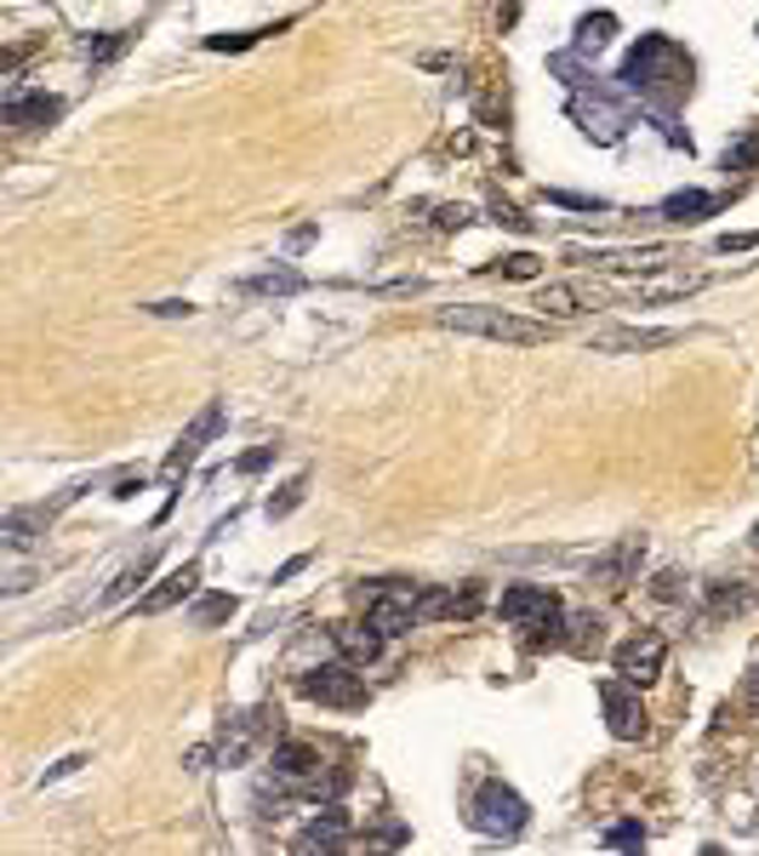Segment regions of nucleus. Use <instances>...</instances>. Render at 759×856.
Wrapping results in <instances>:
<instances>
[{
	"instance_id": "34",
	"label": "nucleus",
	"mask_w": 759,
	"mask_h": 856,
	"mask_svg": "<svg viewBox=\"0 0 759 856\" xmlns=\"http://www.w3.org/2000/svg\"><path fill=\"white\" fill-rule=\"evenodd\" d=\"M498 269H503L509 280H532V275H537V257H532V252H514V257L498 263Z\"/></svg>"
},
{
	"instance_id": "32",
	"label": "nucleus",
	"mask_w": 759,
	"mask_h": 856,
	"mask_svg": "<svg viewBox=\"0 0 759 856\" xmlns=\"http://www.w3.org/2000/svg\"><path fill=\"white\" fill-rule=\"evenodd\" d=\"M606 845H617V850L640 856V850H645V828H634V822H617V828L606 834Z\"/></svg>"
},
{
	"instance_id": "29",
	"label": "nucleus",
	"mask_w": 759,
	"mask_h": 856,
	"mask_svg": "<svg viewBox=\"0 0 759 856\" xmlns=\"http://www.w3.org/2000/svg\"><path fill=\"white\" fill-rule=\"evenodd\" d=\"M303 491H309V474H297V480H286L280 485V497H269V520H286L297 503H303Z\"/></svg>"
},
{
	"instance_id": "4",
	"label": "nucleus",
	"mask_w": 759,
	"mask_h": 856,
	"mask_svg": "<svg viewBox=\"0 0 759 856\" xmlns=\"http://www.w3.org/2000/svg\"><path fill=\"white\" fill-rule=\"evenodd\" d=\"M611 291L606 286H588V280H548L532 291V309H543V320H577L588 309H606Z\"/></svg>"
},
{
	"instance_id": "2",
	"label": "nucleus",
	"mask_w": 759,
	"mask_h": 856,
	"mask_svg": "<svg viewBox=\"0 0 759 856\" xmlns=\"http://www.w3.org/2000/svg\"><path fill=\"white\" fill-rule=\"evenodd\" d=\"M417 595L423 588L417 582H377V588H360V600H366V622L383 634V640H394V634H411L417 629Z\"/></svg>"
},
{
	"instance_id": "27",
	"label": "nucleus",
	"mask_w": 759,
	"mask_h": 856,
	"mask_svg": "<svg viewBox=\"0 0 759 856\" xmlns=\"http://www.w3.org/2000/svg\"><path fill=\"white\" fill-rule=\"evenodd\" d=\"M126 41H131V29H109V35H97V41H86L81 52H86L92 63H109V57H120V52H126Z\"/></svg>"
},
{
	"instance_id": "22",
	"label": "nucleus",
	"mask_w": 759,
	"mask_h": 856,
	"mask_svg": "<svg viewBox=\"0 0 759 856\" xmlns=\"http://www.w3.org/2000/svg\"><path fill=\"white\" fill-rule=\"evenodd\" d=\"M719 206V194H703V189H680V194H669L663 206H656V217H669V223H697L703 212H714Z\"/></svg>"
},
{
	"instance_id": "24",
	"label": "nucleus",
	"mask_w": 759,
	"mask_h": 856,
	"mask_svg": "<svg viewBox=\"0 0 759 856\" xmlns=\"http://www.w3.org/2000/svg\"><path fill=\"white\" fill-rule=\"evenodd\" d=\"M566 645H571L577 656H594V651L606 645V622L594 617V611H588V617H571V634H566Z\"/></svg>"
},
{
	"instance_id": "21",
	"label": "nucleus",
	"mask_w": 759,
	"mask_h": 856,
	"mask_svg": "<svg viewBox=\"0 0 759 856\" xmlns=\"http://www.w3.org/2000/svg\"><path fill=\"white\" fill-rule=\"evenodd\" d=\"M46 520H52V509H12L0 520V537H7L12 554H23V548H35V532H46Z\"/></svg>"
},
{
	"instance_id": "5",
	"label": "nucleus",
	"mask_w": 759,
	"mask_h": 856,
	"mask_svg": "<svg viewBox=\"0 0 759 856\" xmlns=\"http://www.w3.org/2000/svg\"><path fill=\"white\" fill-rule=\"evenodd\" d=\"M474 828L491 834V839H509L525 828V800L514 794L509 782H485L474 794Z\"/></svg>"
},
{
	"instance_id": "39",
	"label": "nucleus",
	"mask_w": 759,
	"mask_h": 856,
	"mask_svg": "<svg viewBox=\"0 0 759 856\" xmlns=\"http://www.w3.org/2000/svg\"><path fill=\"white\" fill-rule=\"evenodd\" d=\"M81 766H86V753H70V760H57V766H46V777H41V788H46V782H57V777H75Z\"/></svg>"
},
{
	"instance_id": "31",
	"label": "nucleus",
	"mask_w": 759,
	"mask_h": 856,
	"mask_svg": "<svg viewBox=\"0 0 759 856\" xmlns=\"http://www.w3.org/2000/svg\"><path fill=\"white\" fill-rule=\"evenodd\" d=\"M406 845V828H400V822H383V828L366 839V856H388V850H400Z\"/></svg>"
},
{
	"instance_id": "15",
	"label": "nucleus",
	"mask_w": 759,
	"mask_h": 856,
	"mask_svg": "<svg viewBox=\"0 0 759 856\" xmlns=\"http://www.w3.org/2000/svg\"><path fill=\"white\" fill-rule=\"evenodd\" d=\"M194 588H201V566L189 559V566H178L172 577H160V588H149V595L138 600V611H143V617H160V611L183 606V600L194 595Z\"/></svg>"
},
{
	"instance_id": "20",
	"label": "nucleus",
	"mask_w": 759,
	"mask_h": 856,
	"mask_svg": "<svg viewBox=\"0 0 759 856\" xmlns=\"http://www.w3.org/2000/svg\"><path fill=\"white\" fill-rule=\"evenodd\" d=\"M554 595H548V588H532V582H514V588H503V600H498V617L503 622H514V629H520V622H532L543 606H548Z\"/></svg>"
},
{
	"instance_id": "30",
	"label": "nucleus",
	"mask_w": 759,
	"mask_h": 856,
	"mask_svg": "<svg viewBox=\"0 0 759 856\" xmlns=\"http://www.w3.org/2000/svg\"><path fill=\"white\" fill-rule=\"evenodd\" d=\"M611 29H617V18H611V12H588V18L577 23V41H582V46H600V41L611 35Z\"/></svg>"
},
{
	"instance_id": "12",
	"label": "nucleus",
	"mask_w": 759,
	"mask_h": 856,
	"mask_svg": "<svg viewBox=\"0 0 759 856\" xmlns=\"http://www.w3.org/2000/svg\"><path fill=\"white\" fill-rule=\"evenodd\" d=\"M640 559H645V537H617L600 559H594V582L600 588H629Z\"/></svg>"
},
{
	"instance_id": "25",
	"label": "nucleus",
	"mask_w": 759,
	"mask_h": 856,
	"mask_svg": "<svg viewBox=\"0 0 759 856\" xmlns=\"http://www.w3.org/2000/svg\"><path fill=\"white\" fill-rule=\"evenodd\" d=\"M235 611H240V600H235V595H206V600H194L189 622H194V629H212V622H228Z\"/></svg>"
},
{
	"instance_id": "17",
	"label": "nucleus",
	"mask_w": 759,
	"mask_h": 856,
	"mask_svg": "<svg viewBox=\"0 0 759 856\" xmlns=\"http://www.w3.org/2000/svg\"><path fill=\"white\" fill-rule=\"evenodd\" d=\"M332 640L343 651V663H354V668L377 663V651H383V634L372 629V622H332Z\"/></svg>"
},
{
	"instance_id": "9",
	"label": "nucleus",
	"mask_w": 759,
	"mask_h": 856,
	"mask_svg": "<svg viewBox=\"0 0 759 856\" xmlns=\"http://www.w3.org/2000/svg\"><path fill=\"white\" fill-rule=\"evenodd\" d=\"M680 343L674 325H606V332H594V354H656V349H669Z\"/></svg>"
},
{
	"instance_id": "36",
	"label": "nucleus",
	"mask_w": 759,
	"mask_h": 856,
	"mask_svg": "<svg viewBox=\"0 0 759 856\" xmlns=\"http://www.w3.org/2000/svg\"><path fill=\"white\" fill-rule=\"evenodd\" d=\"M748 606V588L731 582V588H714V611H742Z\"/></svg>"
},
{
	"instance_id": "6",
	"label": "nucleus",
	"mask_w": 759,
	"mask_h": 856,
	"mask_svg": "<svg viewBox=\"0 0 759 856\" xmlns=\"http://www.w3.org/2000/svg\"><path fill=\"white\" fill-rule=\"evenodd\" d=\"M611 663H617V680H629L634 691L640 685H651L656 674H663V663H669V640L663 634H634V640H622L617 651H611Z\"/></svg>"
},
{
	"instance_id": "19",
	"label": "nucleus",
	"mask_w": 759,
	"mask_h": 856,
	"mask_svg": "<svg viewBox=\"0 0 759 856\" xmlns=\"http://www.w3.org/2000/svg\"><path fill=\"white\" fill-rule=\"evenodd\" d=\"M269 766H275L280 782H320V753L309 742H280Z\"/></svg>"
},
{
	"instance_id": "11",
	"label": "nucleus",
	"mask_w": 759,
	"mask_h": 856,
	"mask_svg": "<svg viewBox=\"0 0 759 856\" xmlns=\"http://www.w3.org/2000/svg\"><path fill=\"white\" fill-rule=\"evenodd\" d=\"M63 115V97H52V92H23L18 81H7V120L18 126V131H41V126H52Z\"/></svg>"
},
{
	"instance_id": "35",
	"label": "nucleus",
	"mask_w": 759,
	"mask_h": 856,
	"mask_svg": "<svg viewBox=\"0 0 759 856\" xmlns=\"http://www.w3.org/2000/svg\"><path fill=\"white\" fill-rule=\"evenodd\" d=\"M548 201L554 206H571V212H606V201H594V194H566V189H554Z\"/></svg>"
},
{
	"instance_id": "1",
	"label": "nucleus",
	"mask_w": 759,
	"mask_h": 856,
	"mask_svg": "<svg viewBox=\"0 0 759 856\" xmlns=\"http://www.w3.org/2000/svg\"><path fill=\"white\" fill-rule=\"evenodd\" d=\"M435 320L451 325V332H474V338L514 343V349H537V343H548V320L514 314V309H491V303H457V309H440Z\"/></svg>"
},
{
	"instance_id": "40",
	"label": "nucleus",
	"mask_w": 759,
	"mask_h": 856,
	"mask_svg": "<svg viewBox=\"0 0 759 856\" xmlns=\"http://www.w3.org/2000/svg\"><path fill=\"white\" fill-rule=\"evenodd\" d=\"M469 223V206H440L435 212V228H446V235H451V228H463Z\"/></svg>"
},
{
	"instance_id": "8",
	"label": "nucleus",
	"mask_w": 759,
	"mask_h": 856,
	"mask_svg": "<svg viewBox=\"0 0 759 856\" xmlns=\"http://www.w3.org/2000/svg\"><path fill=\"white\" fill-rule=\"evenodd\" d=\"M600 708H606V726H611L617 742H640L645 737V708H640L629 680H600Z\"/></svg>"
},
{
	"instance_id": "33",
	"label": "nucleus",
	"mask_w": 759,
	"mask_h": 856,
	"mask_svg": "<svg viewBox=\"0 0 759 856\" xmlns=\"http://www.w3.org/2000/svg\"><path fill=\"white\" fill-rule=\"evenodd\" d=\"M269 29H240V35H212L206 41V52H240V46H252V41H263Z\"/></svg>"
},
{
	"instance_id": "45",
	"label": "nucleus",
	"mask_w": 759,
	"mask_h": 856,
	"mask_svg": "<svg viewBox=\"0 0 759 856\" xmlns=\"http://www.w3.org/2000/svg\"><path fill=\"white\" fill-rule=\"evenodd\" d=\"M753 543H759V525H753Z\"/></svg>"
},
{
	"instance_id": "26",
	"label": "nucleus",
	"mask_w": 759,
	"mask_h": 856,
	"mask_svg": "<svg viewBox=\"0 0 759 856\" xmlns=\"http://www.w3.org/2000/svg\"><path fill=\"white\" fill-rule=\"evenodd\" d=\"M149 571H154V548H143L138 559H131V566L109 582V595H104V600H126V595H138V582H143Z\"/></svg>"
},
{
	"instance_id": "18",
	"label": "nucleus",
	"mask_w": 759,
	"mask_h": 856,
	"mask_svg": "<svg viewBox=\"0 0 759 856\" xmlns=\"http://www.w3.org/2000/svg\"><path fill=\"white\" fill-rule=\"evenodd\" d=\"M566 606H559V595L532 617V622H520V640H525V651H543V645H566Z\"/></svg>"
},
{
	"instance_id": "43",
	"label": "nucleus",
	"mask_w": 759,
	"mask_h": 856,
	"mask_svg": "<svg viewBox=\"0 0 759 856\" xmlns=\"http://www.w3.org/2000/svg\"><path fill=\"white\" fill-rule=\"evenodd\" d=\"M680 595V571H663L656 577V600H674Z\"/></svg>"
},
{
	"instance_id": "7",
	"label": "nucleus",
	"mask_w": 759,
	"mask_h": 856,
	"mask_svg": "<svg viewBox=\"0 0 759 856\" xmlns=\"http://www.w3.org/2000/svg\"><path fill=\"white\" fill-rule=\"evenodd\" d=\"M217 428H223V406L212 400L201 417H194L189 428H183V435H178V446L167 451V463H160V480H167V485H178L194 463H201V451H206V440L217 435Z\"/></svg>"
},
{
	"instance_id": "13",
	"label": "nucleus",
	"mask_w": 759,
	"mask_h": 856,
	"mask_svg": "<svg viewBox=\"0 0 759 856\" xmlns=\"http://www.w3.org/2000/svg\"><path fill=\"white\" fill-rule=\"evenodd\" d=\"M485 606V588L463 582V588H423L417 595V617H474Z\"/></svg>"
},
{
	"instance_id": "16",
	"label": "nucleus",
	"mask_w": 759,
	"mask_h": 856,
	"mask_svg": "<svg viewBox=\"0 0 759 856\" xmlns=\"http://www.w3.org/2000/svg\"><path fill=\"white\" fill-rule=\"evenodd\" d=\"M708 286V275H656V280H634L629 298L634 303H674V298H697V291Z\"/></svg>"
},
{
	"instance_id": "23",
	"label": "nucleus",
	"mask_w": 759,
	"mask_h": 856,
	"mask_svg": "<svg viewBox=\"0 0 759 856\" xmlns=\"http://www.w3.org/2000/svg\"><path fill=\"white\" fill-rule=\"evenodd\" d=\"M309 280L297 275V269H269V275H252L246 280V291H257V298H297Z\"/></svg>"
},
{
	"instance_id": "14",
	"label": "nucleus",
	"mask_w": 759,
	"mask_h": 856,
	"mask_svg": "<svg viewBox=\"0 0 759 856\" xmlns=\"http://www.w3.org/2000/svg\"><path fill=\"white\" fill-rule=\"evenodd\" d=\"M674 252L669 246H622V252H571V263H588V269H663Z\"/></svg>"
},
{
	"instance_id": "10",
	"label": "nucleus",
	"mask_w": 759,
	"mask_h": 856,
	"mask_svg": "<svg viewBox=\"0 0 759 856\" xmlns=\"http://www.w3.org/2000/svg\"><path fill=\"white\" fill-rule=\"evenodd\" d=\"M343 845H349V811H338V805H325L303 834H297V845H291V856H343Z\"/></svg>"
},
{
	"instance_id": "44",
	"label": "nucleus",
	"mask_w": 759,
	"mask_h": 856,
	"mask_svg": "<svg viewBox=\"0 0 759 856\" xmlns=\"http://www.w3.org/2000/svg\"><path fill=\"white\" fill-rule=\"evenodd\" d=\"M742 697L759 708V663H753V668H748V680H742Z\"/></svg>"
},
{
	"instance_id": "42",
	"label": "nucleus",
	"mask_w": 759,
	"mask_h": 856,
	"mask_svg": "<svg viewBox=\"0 0 759 856\" xmlns=\"http://www.w3.org/2000/svg\"><path fill=\"white\" fill-rule=\"evenodd\" d=\"M149 314H167V320H178V314H194V303H178V298H167V303H149Z\"/></svg>"
},
{
	"instance_id": "38",
	"label": "nucleus",
	"mask_w": 759,
	"mask_h": 856,
	"mask_svg": "<svg viewBox=\"0 0 759 856\" xmlns=\"http://www.w3.org/2000/svg\"><path fill=\"white\" fill-rule=\"evenodd\" d=\"M491 212H498V223H509V228H520V235H525V228H532V217H525L520 206H509V201H491Z\"/></svg>"
},
{
	"instance_id": "37",
	"label": "nucleus",
	"mask_w": 759,
	"mask_h": 856,
	"mask_svg": "<svg viewBox=\"0 0 759 856\" xmlns=\"http://www.w3.org/2000/svg\"><path fill=\"white\" fill-rule=\"evenodd\" d=\"M269 463H275V446H257V451H246V457H240V474H263Z\"/></svg>"
},
{
	"instance_id": "41",
	"label": "nucleus",
	"mask_w": 759,
	"mask_h": 856,
	"mask_svg": "<svg viewBox=\"0 0 759 856\" xmlns=\"http://www.w3.org/2000/svg\"><path fill=\"white\" fill-rule=\"evenodd\" d=\"M759 246V235H719L714 240V252H725V257H731V252H753Z\"/></svg>"
},
{
	"instance_id": "3",
	"label": "nucleus",
	"mask_w": 759,
	"mask_h": 856,
	"mask_svg": "<svg viewBox=\"0 0 759 856\" xmlns=\"http://www.w3.org/2000/svg\"><path fill=\"white\" fill-rule=\"evenodd\" d=\"M297 691H303L309 703H325V708H366L372 703V691L354 674V663H320L297 680Z\"/></svg>"
},
{
	"instance_id": "28",
	"label": "nucleus",
	"mask_w": 759,
	"mask_h": 856,
	"mask_svg": "<svg viewBox=\"0 0 759 856\" xmlns=\"http://www.w3.org/2000/svg\"><path fill=\"white\" fill-rule=\"evenodd\" d=\"M759 167V131H748L742 143L725 149V172H753Z\"/></svg>"
}]
</instances>
